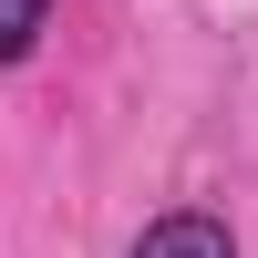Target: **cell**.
Masks as SVG:
<instances>
[{
  "mask_svg": "<svg viewBox=\"0 0 258 258\" xmlns=\"http://www.w3.org/2000/svg\"><path fill=\"white\" fill-rule=\"evenodd\" d=\"M135 258H238V238H227L207 207H176V217H155L135 238Z\"/></svg>",
  "mask_w": 258,
  "mask_h": 258,
  "instance_id": "6da1fadb",
  "label": "cell"
},
{
  "mask_svg": "<svg viewBox=\"0 0 258 258\" xmlns=\"http://www.w3.org/2000/svg\"><path fill=\"white\" fill-rule=\"evenodd\" d=\"M41 21H52V0H0V62H31Z\"/></svg>",
  "mask_w": 258,
  "mask_h": 258,
  "instance_id": "7a4b0ae2",
  "label": "cell"
}]
</instances>
